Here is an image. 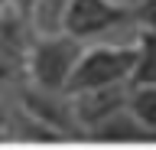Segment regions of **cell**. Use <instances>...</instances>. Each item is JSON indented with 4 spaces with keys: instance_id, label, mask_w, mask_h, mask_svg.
Here are the masks:
<instances>
[{
    "instance_id": "1",
    "label": "cell",
    "mask_w": 156,
    "mask_h": 150,
    "mask_svg": "<svg viewBox=\"0 0 156 150\" xmlns=\"http://www.w3.org/2000/svg\"><path fill=\"white\" fill-rule=\"evenodd\" d=\"M0 91H7L10 98H16L33 118H39L46 127H52L58 137H62V144L85 140L81 124H78V118H75L72 91L46 88V85H36V82H29V79H20V82H13V85H7V88H0Z\"/></svg>"
},
{
    "instance_id": "2",
    "label": "cell",
    "mask_w": 156,
    "mask_h": 150,
    "mask_svg": "<svg viewBox=\"0 0 156 150\" xmlns=\"http://www.w3.org/2000/svg\"><path fill=\"white\" fill-rule=\"evenodd\" d=\"M88 42H81L78 36L65 30H52V33H39L29 52V65H26V79L46 88H65L68 79L78 65V56L85 52Z\"/></svg>"
},
{
    "instance_id": "3",
    "label": "cell",
    "mask_w": 156,
    "mask_h": 150,
    "mask_svg": "<svg viewBox=\"0 0 156 150\" xmlns=\"http://www.w3.org/2000/svg\"><path fill=\"white\" fill-rule=\"evenodd\" d=\"M133 52H136L133 42H94V46H85L72 79H68V91L75 95V91H88V88L130 82Z\"/></svg>"
},
{
    "instance_id": "4",
    "label": "cell",
    "mask_w": 156,
    "mask_h": 150,
    "mask_svg": "<svg viewBox=\"0 0 156 150\" xmlns=\"http://www.w3.org/2000/svg\"><path fill=\"white\" fill-rule=\"evenodd\" d=\"M124 26H133L127 0H72L62 16V30L78 36L81 42L104 39Z\"/></svg>"
},
{
    "instance_id": "5",
    "label": "cell",
    "mask_w": 156,
    "mask_h": 150,
    "mask_svg": "<svg viewBox=\"0 0 156 150\" xmlns=\"http://www.w3.org/2000/svg\"><path fill=\"white\" fill-rule=\"evenodd\" d=\"M36 36L39 30L33 16L3 3V10H0V88L26 79V65Z\"/></svg>"
},
{
    "instance_id": "6",
    "label": "cell",
    "mask_w": 156,
    "mask_h": 150,
    "mask_svg": "<svg viewBox=\"0 0 156 150\" xmlns=\"http://www.w3.org/2000/svg\"><path fill=\"white\" fill-rule=\"evenodd\" d=\"M75 118L81 124V134L88 137V130L101 124L104 118H111L114 111L130 104V82L124 85H104V88H88V91H75Z\"/></svg>"
},
{
    "instance_id": "7",
    "label": "cell",
    "mask_w": 156,
    "mask_h": 150,
    "mask_svg": "<svg viewBox=\"0 0 156 150\" xmlns=\"http://www.w3.org/2000/svg\"><path fill=\"white\" fill-rule=\"evenodd\" d=\"M85 140H91V144H153L150 130L133 118L130 108H120L101 124H94Z\"/></svg>"
},
{
    "instance_id": "8",
    "label": "cell",
    "mask_w": 156,
    "mask_h": 150,
    "mask_svg": "<svg viewBox=\"0 0 156 150\" xmlns=\"http://www.w3.org/2000/svg\"><path fill=\"white\" fill-rule=\"evenodd\" d=\"M133 69H130V85H156V33L136 30L133 39Z\"/></svg>"
},
{
    "instance_id": "9",
    "label": "cell",
    "mask_w": 156,
    "mask_h": 150,
    "mask_svg": "<svg viewBox=\"0 0 156 150\" xmlns=\"http://www.w3.org/2000/svg\"><path fill=\"white\" fill-rule=\"evenodd\" d=\"M127 108L133 111V118L156 140V85H130V104Z\"/></svg>"
},
{
    "instance_id": "10",
    "label": "cell",
    "mask_w": 156,
    "mask_h": 150,
    "mask_svg": "<svg viewBox=\"0 0 156 150\" xmlns=\"http://www.w3.org/2000/svg\"><path fill=\"white\" fill-rule=\"evenodd\" d=\"M68 3H72V0H36V7H33V23H36V30L39 33L62 30V16H65Z\"/></svg>"
},
{
    "instance_id": "11",
    "label": "cell",
    "mask_w": 156,
    "mask_h": 150,
    "mask_svg": "<svg viewBox=\"0 0 156 150\" xmlns=\"http://www.w3.org/2000/svg\"><path fill=\"white\" fill-rule=\"evenodd\" d=\"M130 13L136 30L156 33V0H130Z\"/></svg>"
},
{
    "instance_id": "12",
    "label": "cell",
    "mask_w": 156,
    "mask_h": 150,
    "mask_svg": "<svg viewBox=\"0 0 156 150\" xmlns=\"http://www.w3.org/2000/svg\"><path fill=\"white\" fill-rule=\"evenodd\" d=\"M7 7H13V10H23V13H29L33 16V7H36V0H3Z\"/></svg>"
},
{
    "instance_id": "13",
    "label": "cell",
    "mask_w": 156,
    "mask_h": 150,
    "mask_svg": "<svg viewBox=\"0 0 156 150\" xmlns=\"http://www.w3.org/2000/svg\"><path fill=\"white\" fill-rule=\"evenodd\" d=\"M0 144H3V124H0Z\"/></svg>"
},
{
    "instance_id": "14",
    "label": "cell",
    "mask_w": 156,
    "mask_h": 150,
    "mask_svg": "<svg viewBox=\"0 0 156 150\" xmlns=\"http://www.w3.org/2000/svg\"><path fill=\"white\" fill-rule=\"evenodd\" d=\"M0 10H3V0H0Z\"/></svg>"
}]
</instances>
